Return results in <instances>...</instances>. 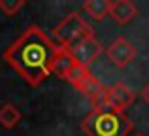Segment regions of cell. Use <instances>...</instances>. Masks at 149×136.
Returning <instances> with one entry per match:
<instances>
[{
    "mask_svg": "<svg viewBox=\"0 0 149 136\" xmlns=\"http://www.w3.org/2000/svg\"><path fill=\"white\" fill-rule=\"evenodd\" d=\"M111 110V102H109V89L104 87L100 93H96L91 98V112L93 114H100V112Z\"/></svg>",
    "mask_w": 149,
    "mask_h": 136,
    "instance_id": "cell-11",
    "label": "cell"
},
{
    "mask_svg": "<svg viewBox=\"0 0 149 136\" xmlns=\"http://www.w3.org/2000/svg\"><path fill=\"white\" fill-rule=\"evenodd\" d=\"M109 0H85L83 2V11L93 19V21L100 23L109 15Z\"/></svg>",
    "mask_w": 149,
    "mask_h": 136,
    "instance_id": "cell-9",
    "label": "cell"
},
{
    "mask_svg": "<svg viewBox=\"0 0 149 136\" xmlns=\"http://www.w3.org/2000/svg\"><path fill=\"white\" fill-rule=\"evenodd\" d=\"M19 121H21V112L11 102H6L0 106V125L4 129H8V130L15 129L19 125Z\"/></svg>",
    "mask_w": 149,
    "mask_h": 136,
    "instance_id": "cell-10",
    "label": "cell"
},
{
    "mask_svg": "<svg viewBox=\"0 0 149 136\" xmlns=\"http://www.w3.org/2000/svg\"><path fill=\"white\" fill-rule=\"evenodd\" d=\"M104 87H106V85H102V83H100V80H96L93 74H89V76L85 77L83 81H81V85L77 87V91L83 93L85 96H89V100H91L93 96H95L96 93H100Z\"/></svg>",
    "mask_w": 149,
    "mask_h": 136,
    "instance_id": "cell-12",
    "label": "cell"
},
{
    "mask_svg": "<svg viewBox=\"0 0 149 136\" xmlns=\"http://www.w3.org/2000/svg\"><path fill=\"white\" fill-rule=\"evenodd\" d=\"M132 129V119L127 114H117L113 110L100 114L89 112L81 121V130L87 136H127Z\"/></svg>",
    "mask_w": 149,
    "mask_h": 136,
    "instance_id": "cell-2",
    "label": "cell"
},
{
    "mask_svg": "<svg viewBox=\"0 0 149 136\" xmlns=\"http://www.w3.org/2000/svg\"><path fill=\"white\" fill-rule=\"evenodd\" d=\"M76 59L72 57V53L68 51L66 47H61V51L57 53V57H55L53 64H51V74H55V76L62 77L64 80L66 76H68V72L76 66Z\"/></svg>",
    "mask_w": 149,
    "mask_h": 136,
    "instance_id": "cell-8",
    "label": "cell"
},
{
    "mask_svg": "<svg viewBox=\"0 0 149 136\" xmlns=\"http://www.w3.org/2000/svg\"><path fill=\"white\" fill-rule=\"evenodd\" d=\"M89 32H95V30L87 25V21L77 11H72L53 29V38L57 40V44L61 47H68Z\"/></svg>",
    "mask_w": 149,
    "mask_h": 136,
    "instance_id": "cell-3",
    "label": "cell"
},
{
    "mask_svg": "<svg viewBox=\"0 0 149 136\" xmlns=\"http://www.w3.org/2000/svg\"><path fill=\"white\" fill-rule=\"evenodd\" d=\"M66 49L72 53L76 63L81 64V66H85V68H89V64H93V61H96L102 53H104V47H102V44L96 40L95 32L85 34L83 38L74 42V44L68 45Z\"/></svg>",
    "mask_w": 149,
    "mask_h": 136,
    "instance_id": "cell-4",
    "label": "cell"
},
{
    "mask_svg": "<svg viewBox=\"0 0 149 136\" xmlns=\"http://www.w3.org/2000/svg\"><path fill=\"white\" fill-rule=\"evenodd\" d=\"M134 136H146V134H142V133H138V134H134Z\"/></svg>",
    "mask_w": 149,
    "mask_h": 136,
    "instance_id": "cell-16",
    "label": "cell"
},
{
    "mask_svg": "<svg viewBox=\"0 0 149 136\" xmlns=\"http://www.w3.org/2000/svg\"><path fill=\"white\" fill-rule=\"evenodd\" d=\"M142 98L146 100V104L149 106V83L146 85V87H143V91H142Z\"/></svg>",
    "mask_w": 149,
    "mask_h": 136,
    "instance_id": "cell-15",
    "label": "cell"
},
{
    "mask_svg": "<svg viewBox=\"0 0 149 136\" xmlns=\"http://www.w3.org/2000/svg\"><path fill=\"white\" fill-rule=\"evenodd\" d=\"M109 102H111V110L117 114H125L128 108L134 104L136 100V93L128 87L123 81H117V83L109 85Z\"/></svg>",
    "mask_w": 149,
    "mask_h": 136,
    "instance_id": "cell-6",
    "label": "cell"
},
{
    "mask_svg": "<svg viewBox=\"0 0 149 136\" xmlns=\"http://www.w3.org/2000/svg\"><path fill=\"white\" fill-rule=\"evenodd\" d=\"M109 17L119 25H128L134 17H138V8L130 0H115L109 4Z\"/></svg>",
    "mask_w": 149,
    "mask_h": 136,
    "instance_id": "cell-7",
    "label": "cell"
},
{
    "mask_svg": "<svg viewBox=\"0 0 149 136\" xmlns=\"http://www.w3.org/2000/svg\"><path fill=\"white\" fill-rule=\"evenodd\" d=\"M25 0H0V11H2L4 15H8V17H11V15H15L19 10H23L25 8Z\"/></svg>",
    "mask_w": 149,
    "mask_h": 136,
    "instance_id": "cell-14",
    "label": "cell"
},
{
    "mask_svg": "<svg viewBox=\"0 0 149 136\" xmlns=\"http://www.w3.org/2000/svg\"><path fill=\"white\" fill-rule=\"evenodd\" d=\"M89 74H91V72H89V68L81 66V64H76V66H74V68L68 72V76H66L64 80L68 81V83L72 85V87H76V89H77V87L81 85V81H83L85 77L89 76Z\"/></svg>",
    "mask_w": 149,
    "mask_h": 136,
    "instance_id": "cell-13",
    "label": "cell"
},
{
    "mask_svg": "<svg viewBox=\"0 0 149 136\" xmlns=\"http://www.w3.org/2000/svg\"><path fill=\"white\" fill-rule=\"evenodd\" d=\"M61 45L53 42L38 25H32L4 51V61L32 87L42 85L51 74Z\"/></svg>",
    "mask_w": 149,
    "mask_h": 136,
    "instance_id": "cell-1",
    "label": "cell"
},
{
    "mask_svg": "<svg viewBox=\"0 0 149 136\" xmlns=\"http://www.w3.org/2000/svg\"><path fill=\"white\" fill-rule=\"evenodd\" d=\"M108 59L115 64L117 68H127L132 61L136 59V47L127 40L125 36H117L106 49Z\"/></svg>",
    "mask_w": 149,
    "mask_h": 136,
    "instance_id": "cell-5",
    "label": "cell"
}]
</instances>
